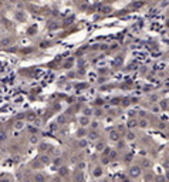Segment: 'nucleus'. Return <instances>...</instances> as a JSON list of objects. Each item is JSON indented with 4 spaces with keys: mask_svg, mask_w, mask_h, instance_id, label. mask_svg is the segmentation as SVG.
I'll return each instance as SVG.
<instances>
[{
    "mask_svg": "<svg viewBox=\"0 0 169 182\" xmlns=\"http://www.w3.org/2000/svg\"><path fill=\"white\" fill-rule=\"evenodd\" d=\"M129 175H131V178H139L141 176V168L139 167H131L129 168Z\"/></svg>",
    "mask_w": 169,
    "mask_h": 182,
    "instance_id": "obj_1",
    "label": "nucleus"
},
{
    "mask_svg": "<svg viewBox=\"0 0 169 182\" xmlns=\"http://www.w3.org/2000/svg\"><path fill=\"white\" fill-rule=\"evenodd\" d=\"M102 175V168L101 167H95V169H94V176L95 178H98V176Z\"/></svg>",
    "mask_w": 169,
    "mask_h": 182,
    "instance_id": "obj_2",
    "label": "nucleus"
},
{
    "mask_svg": "<svg viewBox=\"0 0 169 182\" xmlns=\"http://www.w3.org/2000/svg\"><path fill=\"white\" fill-rule=\"evenodd\" d=\"M110 138L112 139V141H118V138H119V136H118V132H117V131H112V132L110 134Z\"/></svg>",
    "mask_w": 169,
    "mask_h": 182,
    "instance_id": "obj_3",
    "label": "nucleus"
},
{
    "mask_svg": "<svg viewBox=\"0 0 169 182\" xmlns=\"http://www.w3.org/2000/svg\"><path fill=\"white\" fill-rule=\"evenodd\" d=\"M134 138H135V134H134V132H128V134H127V139H128V141H132Z\"/></svg>",
    "mask_w": 169,
    "mask_h": 182,
    "instance_id": "obj_4",
    "label": "nucleus"
},
{
    "mask_svg": "<svg viewBox=\"0 0 169 182\" xmlns=\"http://www.w3.org/2000/svg\"><path fill=\"white\" fill-rule=\"evenodd\" d=\"M80 123H81V125H87L90 121H88V118H87V117H83L81 120H80Z\"/></svg>",
    "mask_w": 169,
    "mask_h": 182,
    "instance_id": "obj_5",
    "label": "nucleus"
},
{
    "mask_svg": "<svg viewBox=\"0 0 169 182\" xmlns=\"http://www.w3.org/2000/svg\"><path fill=\"white\" fill-rule=\"evenodd\" d=\"M142 167H146V168H149V167H151V162L148 161V159H143V161H142Z\"/></svg>",
    "mask_w": 169,
    "mask_h": 182,
    "instance_id": "obj_6",
    "label": "nucleus"
},
{
    "mask_svg": "<svg viewBox=\"0 0 169 182\" xmlns=\"http://www.w3.org/2000/svg\"><path fill=\"white\" fill-rule=\"evenodd\" d=\"M60 174H61V175H67V174H68V171H67L65 168H61L60 169Z\"/></svg>",
    "mask_w": 169,
    "mask_h": 182,
    "instance_id": "obj_7",
    "label": "nucleus"
},
{
    "mask_svg": "<svg viewBox=\"0 0 169 182\" xmlns=\"http://www.w3.org/2000/svg\"><path fill=\"white\" fill-rule=\"evenodd\" d=\"M135 125H137V121H135V120H134V121L131 120L129 123H128V127H135Z\"/></svg>",
    "mask_w": 169,
    "mask_h": 182,
    "instance_id": "obj_8",
    "label": "nucleus"
},
{
    "mask_svg": "<svg viewBox=\"0 0 169 182\" xmlns=\"http://www.w3.org/2000/svg\"><path fill=\"white\" fill-rule=\"evenodd\" d=\"M148 125V123L145 121V120H142V121H139V127H146Z\"/></svg>",
    "mask_w": 169,
    "mask_h": 182,
    "instance_id": "obj_9",
    "label": "nucleus"
},
{
    "mask_svg": "<svg viewBox=\"0 0 169 182\" xmlns=\"http://www.w3.org/2000/svg\"><path fill=\"white\" fill-rule=\"evenodd\" d=\"M90 138H91V139H95V138H97V132H91V134H90Z\"/></svg>",
    "mask_w": 169,
    "mask_h": 182,
    "instance_id": "obj_10",
    "label": "nucleus"
},
{
    "mask_svg": "<svg viewBox=\"0 0 169 182\" xmlns=\"http://www.w3.org/2000/svg\"><path fill=\"white\" fill-rule=\"evenodd\" d=\"M91 112H92L91 110H85V111H84V114L87 115V117H88V115H91Z\"/></svg>",
    "mask_w": 169,
    "mask_h": 182,
    "instance_id": "obj_11",
    "label": "nucleus"
},
{
    "mask_svg": "<svg viewBox=\"0 0 169 182\" xmlns=\"http://www.w3.org/2000/svg\"><path fill=\"white\" fill-rule=\"evenodd\" d=\"M97 148H98V151H101L102 148H104V144H98V147H97Z\"/></svg>",
    "mask_w": 169,
    "mask_h": 182,
    "instance_id": "obj_12",
    "label": "nucleus"
},
{
    "mask_svg": "<svg viewBox=\"0 0 169 182\" xmlns=\"http://www.w3.org/2000/svg\"><path fill=\"white\" fill-rule=\"evenodd\" d=\"M87 145V141H80V147H85Z\"/></svg>",
    "mask_w": 169,
    "mask_h": 182,
    "instance_id": "obj_13",
    "label": "nucleus"
},
{
    "mask_svg": "<svg viewBox=\"0 0 169 182\" xmlns=\"http://www.w3.org/2000/svg\"><path fill=\"white\" fill-rule=\"evenodd\" d=\"M36 179H37V181H41V179H44V178H43V175H37L36 176Z\"/></svg>",
    "mask_w": 169,
    "mask_h": 182,
    "instance_id": "obj_14",
    "label": "nucleus"
},
{
    "mask_svg": "<svg viewBox=\"0 0 169 182\" xmlns=\"http://www.w3.org/2000/svg\"><path fill=\"white\" fill-rule=\"evenodd\" d=\"M41 161H43V162H48V158H47V156H43Z\"/></svg>",
    "mask_w": 169,
    "mask_h": 182,
    "instance_id": "obj_15",
    "label": "nucleus"
},
{
    "mask_svg": "<svg viewBox=\"0 0 169 182\" xmlns=\"http://www.w3.org/2000/svg\"><path fill=\"white\" fill-rule=\"evenodd\" d=\"M6 135H4V132H0V139H4Z\"/></svg>",
    "mask_w": 169,
    "mask_h": 182,
    "instance_id": "obj_16",
    "label": "nucleus"
},
{
    "mask_svg": "<svg viewBox=\"0 0 169 182\" xmlns=\"http://www.w3.org/2000/svg\"><path fill=\"white\" fill-rule=\"evenodd\" d=\"M110 156H111V158H115V156H117V152H111Z\"/></svg>",
    "mask_w": 169,
    "mask_h": 182,
    "instance_id": "obj_17",
    "label": "nucleus"
},
{
    "mask_svg": "<svg viewBox=\"0 0 169 182\" xmlns=\"http://www.w3.org/2000/svg\"><path fill=\"white\" fill-rule=\"evenodd\" d=\"M95 104H99V105H101V104H102V100H97V101H95Z\"/></svg>",
    "mask_w": 169,
    "mask_h": 182,
    "instance_id": "obj_18",
    "label": "nucleus"
},
{
    "mask_svg": "<svg viewBox=\"0 0 169 182\" xmlns=\"http://www.w3.org/2000/svg\"><path fill=\"white\" fill-rule=\"evenodd\" d=\"M166 26H168V27H169V20H168V21H166Z\"/></svg>",
    "mask_w": 169,
    "mask_h": 182,
    "instance_id": "obj_19",
    "label": "nucleus"
},
{
    "mask_svg": "<svg viewBox=\"0 0 169 182\" xmlns=\"http://www.w3.org/2000/svg\"><path fill=\"white\" fill-rule=\"evenodd\" d=\"M12 1H16V0H12Z\"/></svg>",
    "mask_w": 169,
    "mask_h": 182,
    "instance_id": "obj_20",
    "label": "nucleus"
},
{
    "mask_svg": "<svg viewBox=\"0 0 169 182\" xmlns=\"http://www.w3.org/2000/svg\"><path fill=\"white\" fill-rule=\"evenodd\" d=\"M168 159H169V155H168Z\"/></svg>",
    "mask_w": 169,
    "mask_h": 182,
    "instance_id": "obj_21",
    "label": "nucleus"
}]
</instances>
